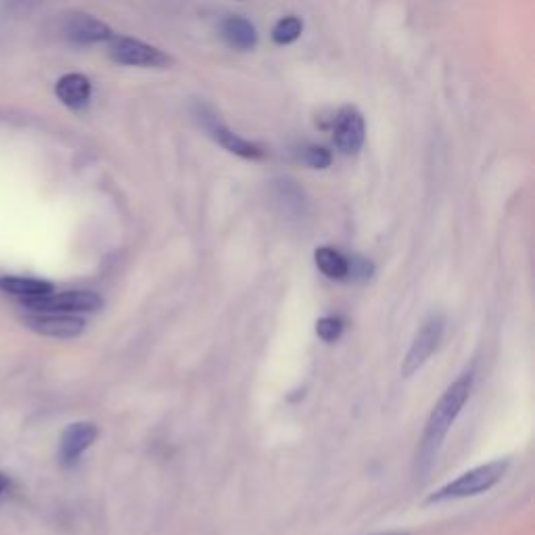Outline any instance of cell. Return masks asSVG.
Here are the masks:
<instances>
[{
	"label": "cell",
	"instance_id": "cell-1",
	"mask_svg": "<svg viewBox=\"0 0 535 535\" xmlns=\"http://www.w3.org/2000/svg\"><path fill=\"white\" fill-rule=\"evenodd\" d=\"M471 391H473V375L471 372H464L462 377H458L444 391V395H441L439 402L431 410L423 439H421V450H418V458H416V464H418V469H421V473L429 471L441 444H444L448 431L456 423V418L462 412L464 404L469 402Z\"/></svg>",
	"mask_w": 535,
	"mask_h": 535
},
{
	"label": "cell",
	"instance_id": "cell-2",
	"mask_svg": "<svg viewBox=\"0 0 535 535\" xmlns=\"http://www.w3.org/2000/svg\"><path fill=\"white\" fill-rule=\"evenodd\" d=\"M506 469H508V460L487 462V464H483V467H477L469 473H464L456 481L441 487V490H437L433 496H429L427 504H439V502H448V500L479 496L487 490H492L496 483H500Z\"/></svg>",
	"mask_w": 535,
	"mask_h": 535
},
{
	"label": "cell",
	"instance_id": "cell-3",
	"mask_svg": "<svg viewBox=\"0 0 535 535\" xmlns=\"http://www.w3.org/2000/svg\"><path fill=\"white\" fill-rule=\"evenodd\" d=\"M195 120L199 122V126L214 138V141L224 147L228 153L232 155H239L243 159H264L266 151L258 145H253L249 141H245L243 136H239L237 132H232L222 120L220 115L214 111V107H209L205 103H197L193 109Z\"/></svg>",
	"mask_w": 535,
	"mask_h": 535
},
{
	"label": "cell",
	"instance_id": "cell-4",
	"mask_svg": "<svg viewBox=\"0 0 535 535\" xmlns=\"http://www.w3.org/2000/svg\"><path fill=\"white\" fill-rule=\"evenodd\" d=\"M107 42H109V57L115 63L132 67H168L174 63L170 55L141 40L126 36H111V40Z\"/></svg>",
	"mask_w": 535,
	"mask_h": 535
},
{
	"label": "cell",
	"instance_id": "cell-5",
	"mask_svg": "<svg viewBox=\"0 0 535 535\" xmlns=\"http://www.w3.org/2000/svg\"><path fill=\"white\" fill-rule=\"evenodd\" d=\"M23 308L28 312H55V314L78 316V314L99 312L103 308V299L101 295L92 291H61V293L53 291L51 295H46Z\"/></svg>",
	"mask_w": 535,
	"mask_h": 535
},
{
	"label": "cell",
	"instance_id": "cell-6",
	"mask_svg": "<svg viewBox=\"0 0 535 535\" xmlns=\"http://www.w3.org/2000/svg\"><path fill=\"white\" fill-rule=\"evenodd\" d=\"M444 329H446V320L439 314H433L429 320L423 322V327L416 333L402 364V375L406 379L412 377L414 372H418L427 364V360L437 350L441 337H444Z\"/></svg>",
	"mask_w": 535,
	"mask_h": 535
},
{
	"label": "cell",
	"instance_id": "cell-7",
	"mask_svg": "<svg viewBox=\"0 0 535 535\" xmlns=\"http://www.w3.org/2000/svg\"><path fill=\"white\" fill-rule=\"evenodd\" d=\"M59 32L65 40L74 44H97L111 40L113 32L101 19L82 11L65 13L59 19Z\"/></svg>",
	"mask_w": 535,
	"mask_h": 535
},
{
	"label": "cell",
	"instance_id": "cell-8",
	"mask_svg": "<svg viewBox=\"0 0 535 535\" xmlns=\"http://www.w3.org/2000/svg\"><path fill=\"white\" fill-rule=\"evenodd\" d=\"M28 329L34 333L49 337V339H76L84 333V320L69 314H55V312H30L26 316Z\"/></svg>",
	"mask_w": 535,
	"mask_h": 535
},
{
	"label": "cell",
	"instance_id": "cell-9",
	"mask_svg": "<svg viewBox=\"0 0 535 535\" xmlns=\"http://www.w3.org/2000/svg\"><path fill=\"white\" fill-rule=\"evenodd\" d=\"M333 132L337 149L343 155H356L364 145V132H366L362 113L352 105L341 107L335 115Z\"/></svg>",
	"mask_w": 535,
	"mask_h": 535
},
{
	"label": "cell",
	"instance_id": "cell-10",
	"mask_svg": "<svg viewBox=\"0 0 535 535\" xmlns=\"http://www.w3.org/2000/svg\"><path fill=\"white\" fill-rule=\"evenodd\" d=\"M97 437H99V427L95 423L80 421L69 425L59 439V460L63 467H72V464H76L80 456L95 444Z\"/></svg>",
	"mask_w": 535,
	"mask_h": 535
},
{
	"label": "cell",
	"instance_id": "cell-11",
	"mask_svg": "<svg viewBox=\"0 0 535 535\" xmlns=\"http://www.w3.org/2000/svg\"><path fill=\"white\" fill-rule=\"evenodd\" d=\"M55 289L51 283L30 276H0V293L17 299L21 306L34 304V301L51 295Z\"/></svg>",
	"mask_w": 535,
	"mask_h": 535
},
{
	"label": "cell",
	"instance_id": "cell-12",
	"mask_svg": "<svg viewBox=\"0 0 535 535\" xmlns=\"http://www.w3.org/2000/svg\"><path fill=\"white\" fill-rule=\"evenodd\" d=\"M55 95L69 109H84L90 103L92 84L82 74H65L55 84Z\"/></svg>",
	"mask_w": 535,
	"mask_h": 535
},
{
	"label": "cell",
	"instance_id": "cell-13",
	"mask_svg": "<svg viewBox=\"0 0 535 535\" xmlns=\"http://www.w3.org/2000/svg\"><path fill=\"white\" fill-rule=\"evenodd\" d=\"M222 38L226 40L230 49H237V51H251L258 46V30H255V26L249 19L239 17V15L224 19Z\"/></svg>",
	"mask_w": 535,
	"mask_h": 535
},
{
	"label": "cell",
	"instance_id": "cell-14",
	"mask_svg": "<svg viewBox=\"0 0 535 535\" xmlns=\"http://www.w3.org/2000/svg\"><path fill=\"white\" fill-rule=\"evenodd\" d=\"M316 258V266L320 268V272L331 278V281H345L347 274H350V258H345V255L333 247H320L314 253Z\"/></svg>",
	"mask_w": 535,
	"mask_h": 535
},
{
	"label": "cell",
	"instance_id": "cell-15",
	"mask_svg": "<svg viewBox=\"0 0 535 535\" xmlns=\"http://www.w3.org/2000/svg\"><path fill=\"white\" fill-rule=\"evenodd\" d=\"M301 32H304V23H301L299 17L291 15V17H285V19L278 21L276 26L272 28V40L281 46L293 44L301 36Z\"/></svg>",
	"mask_w": 535,
	"mask_h": 535
},
{
	"label": "cell",
	"instance_id": "cell-16",
	"mask_svg": "<svg viewBox=\"0 0 535 535\" xmlns=\"http://www.w3.org/2000/svg\"><path fill=\"white\" fill-rule=\"evenodd\" d=\"M316 333L322 341L327 343H333L341 337L343 333V320L341 318H335V316H324L316 322Z\"/></svg>",
	"mask_w": 535,
	"mask_h": 535
},
{
	"label": "cell",
	"instance_id": "cell-17",
	"mask_svg": "<svg viewBox=\"0 0 535 535\" xmlns=\"http://www.w3.org/2000/svg\"><path fill=\"white\" fill-rule=\"evenodd\" d=\"M301 159L314 170H324L333 164V155L324 147H306L304 153H301Z\"/></svg>",
	"mask_w": 535,
	"mask_h": 535
},
{
	"label": "cell",
	"instance_id": "cell-18",
	"mask_svg": "<svg viewBox=\"0 0 535 535\" xmlns=\"http://www.w3.org/2000/svg\"><path fill=\"white\" fill-rule=\"evenodd\" d=\"M372 272H375V266H372L368 260L352 258L350 260V274H347V278H358V281H366V278L372 276Z\"/></svg>",
	"mask_w": 535,
	"mask_h": 535
},
{
	"label": "cell",
	"instance_id": "cell-19",
	"mask_svg": "<svg viewBox=\"0 0 535 535\" xmlns=\"http://www.w3.org/2000/svg\"><path fill=\"white\" fill-rule=\"evenodd\" d=\"M9 485H11L9 477L5 473H0V496H3L9 490Z\"/></svg>",
	"mask_w": 535,
	"mask_h": 535
},
{
	"label": "cell",
	"instance_id": "cell-20",
	"mask_svg": "<svg viewBox=\"0 0 535 535\" xmlns=\"http://www.w3.org/2000/svg\"><path fill=\"white\" fill-rule=\"evenodd\" d=\"M381 535H404V533H381Z\"/></svg>",
	"mask_w": 535,
	"mask_h": 535
}]
</instances>
